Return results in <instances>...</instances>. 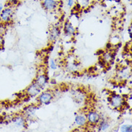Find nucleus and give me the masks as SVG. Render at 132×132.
Returning a JSON list of instances; mask_svg holds the SVG:
<instances>
[{"label":"nucleus","mask_w":132,"mask_h":132,"mask_svg":"<svg viewBox=\"0 0 132 132\" xmlns=\"http://www.w3.org/2000/svg\"><path fill=\"white\" fill-rule=\"evenodd\" d=\"M13 14V10L11 7H5L0 12V20L4 23L10 21Z\"/></svg>","instance_id":"obj_1"},{"label":"nucleus","mask_w":132,"mask_h":132,"mask_svg":"<svg viewBox=\"0 0 132 132\" xmlns=\"http://www.w3.org/2000/svg\"><path fill=\"white\" fill-rule=\"evenodd\" d=\"M112 106L116 108H119L124 105V100L121 95H114L111 97V101Z\"/></svg>","instance_id":"obj_2"},{"label":"nucleus","mask_w":132,"mask_h":132,"mask_svg":"<svg viewBox=\"0 0 132 132\" xmlns=\"http://www.w3.org/2000/svg\"><path fill=\"white\" fill-rule=\"evenodd\" d=\"M40 90H41V87L35 82L32 83L31 85L29 86V87L27 89V93L30 96L34 97L39 95Z\"/></svg>","instance_id":"obj_3"},{"label":"nucleus","mask_w":132,"mask_h":132,"mask_svg":"<svg viewBox=\"0 0 132 132\" xmlns=\"http://www.w3.org/2000/svg\"><path fill=\"white\" fill-rule=\"evenodd\" d=\"M100 120V115L95 111H90L87 115V121L91 124H96Z\"/></svg>","instance_id":"obj_4"},{"label":"nucleus","mask_w":132,"mask_h":132,"mask_svg":"<svg viewBox=\"0 0 132 132\" xmlns=\"http://www.w3.org/2000/svg\"><path fill=\"white\" fill-rule=\"evenodd\" d=\"M53 99V95L50 92H44L38 97V101L42 104H48Z\"/></svg>","instance_id":"obj_5"},{"label":"nucleus","mask_w":132,"mask_h":132,"mask_svg":"<svg viewBox=\"0 0 132 132\" xmlns=\"http://www.w3.org/2000/svg\"><path fill=\"white\" fill-rule=\"evenodd\" d=\"M43 6L47 10L52 11L56 8L57 2L56 0H43Z\"/></svg>","instance_id":"obj_6"},{"label":"nucleus","mask_w":132,"mask_h":132,"mask_svg":"<svg viewBox=\"0 0 132 132\" xmlns=\"http://www.w3.org/2000/svg\"><path fill=\"white\" fill-rule=\"evenodd\" d=\"M87 117L85 116L82 114H79L78 116H76L75 118V123L78 126H80V127H82V126H85L87 123Z\"/></svg>","instance_id":"obj_7"},{"label":"nucleus","mask_w":132,"mask_h":132,"mask_svg":"<svg viewBox=\"0 0 132 132\" xmlns=\"http://www.w3.org/2000/svg\"><path fill=\"white\" fill-rule=\"evenodd\" d=\"M47 81H48V79L47 77L45 75H40L37 77V78L36 79V83L37 85L43 88L44 86L46 85Z\"/></svg>","instance_id":"obj_8"},{"label":"nucleus","mask_w":132,"mask_h":132,"mask_svg":"<svg viewBox=\"0 0 132 132\" xmlns=\"http://www.w3.org/2000/svg\"><path fill=\"white\" fill-rule=\"evenodd\" d=\"M59 34H60V30H59V29L58 28H56V27H54V28H52V30H51L50 32L51 39L52 40H56L58 37H59Z\"/></svg>","instance_id":"obj_9"},{"label":"nucleus","mask_w":132,"mask_h":132,"mask_svg":"<svg viewBox=\"0 0 132 132\" xmlns=\"http://www.w3.org/2000/svg\"><path fill=\"white\" fill-rule=\"evenodd\" d=\"M64 30L65 32L67 34V35H72L75 32V28L71 25L70 23H66L64 26Z\"/></svg>","instance_id":"obj_10"},{"label":"nucleus","mask_w":132,"mask_h":132,"mask_svg":"<svg viewBox=\"0 0 132 132\" xmlns=\"http://www.w3.org/2000/svg\"><path fill=\"white\" fill-rule=\"evenodd\" d=\"M14 122L15 124L18 126H25V119L21 117V116H18L14 119Z\"/></svg>","instance_id":"obj_11"},{"label":"nucleus","mask_w":132,"mask_h":132,"mask_svg":"<svg viewBox=\"0 0 132 132\" xmlns=\"http://www.w3.org/2000/svg\"><path fill=\"white\" fill-rule=\"evenodd\" d=\"M108 128H109V123L107 121H102L100 123V126H99V131H103L107 130Z\"/></svg>","instance_id":"obj_12"},{"label":"nucleus","mask_w":132,"mask_h":132,"mask_svg":"<svg viewBox=\"0 0 132 132\" xmlns=\"http://www.w3.org/2000/svg\"><path fill=\"white\" fill-rule=\"evenodd\" d=\"M121 131L122 132H131V125H123L121 127Z\"/></svg>","instance_id":"obj_13"},{"label":"nucleus","mask_w":132,"mask_h":132,"mask_svg":"<svg viewBox=\"0 0 132 132\" xmlns=\"http://www.w3.org/2000/svg\"><path fill=\"white\" fill-rule=\"evenodd\" d=\"M6 32V27H5V23H1L0 24V36H3Z\"/></svg>","instance_id":"obj_14"},{"label":"nucleus","mask_w":132,"mask_h":132,"mask_svg":"<svg viewBox=\"0 0 132 132\" xmlns=\"http://www.w3.org/2000/svg\"><path fill=\"white\" fill-rule=\"evenodd\" d=\"M112 59V55L110 54H104V61H110Z\"/></svg>","instance_id":"obj_15"},{"label":"nucleus","mask_w":132,"mask_h":132,"mask_svg":"<svg viewBox=\"0 0 132 132\" xmlns=\"http://www.w3.org/2000/svg\"><path fill=\"white\" fill-rule=\"evenodd\" d=\"M50 67L52 69H56V67H57V66H56V64L55 61L53 60V59L50 61Z\"/></svg>","instance_id":"obj_16"},{"label":"nucleus","mask_w":132,"mask_h":132,"mask_svg":"<svg viewBox=\"0 0 132 132\" xmlns=\"http://www.w3.org/2000/svg\"><path fill=\"white\" fill-rule=\"evenodd\" d=\"M75 0H67V5L68 7H72L75 4Z\"/></svg>","instance_id":"obj_17"},{"label":"nucleus","mask_w":132,"mask_h":132,"mask_svg":"<svg viewBox=\"0 0 132 132\" xmlns=\"http://www.w3.org/2000/svg\"><path fill=\"white\" fill-rule=\"evenodd\" d=\"M88 3H89V1L88 0H81L80 4L82 5L83 7H86V6L88 5Z\"/></svg>","instance_id":"obj_18"},{"label":"nucleus","mask_w":132,"mask_h":132,"mask_svg":"<svg viewBox=\"0 0 132 132\" xmlns=\"http://www.w3.org/2000/svg\"><path fill=\"white\" fill-rule=\"evenodd\" d=\"M3 43H4L3 37H2V36H0V48L3 46Z\"/></svg>","instance_id":"obj_19"},{"label":"nucleus","mask_w":132,"mask_h":132,"mask_svg":"<svg viewBox=\"0 0 132 132\" xmlns=\"http://www.w3.org/2000/svg\"><path fill=\"white\" fill-rule=\"evenodd\" d=\"M4 8V4L2 3H1V2H0V12H2V10H3Z\"/></svg>","instance_id":"obj_20"},{"label":"nucleus","mask_w":132,"mask_h":132,"mask_svg":"<svg viewBox=\"0 0 132 132\" xmlns=\"http://www.w3.org/2000/svg\"><path fill=\"white\" fill-rule=\"evenodd\" d=\"M10 2H12V4H17L18 0H10Z\"/></svg>","instance_id":"obj_21"},{"label":"nucleus","mask_w":132,"mask_h":132,"mask_svg":"<svg viewBox=\"0 0 132 132\" xmlns=\"http://www.w3.org/2000/svg\"><path fill=\"white\" fill-rule=\"evenodd\" d=\"M75 1H76V0H75Z\"/></svg>","instance_id":"obj_22"}]
</instances>
